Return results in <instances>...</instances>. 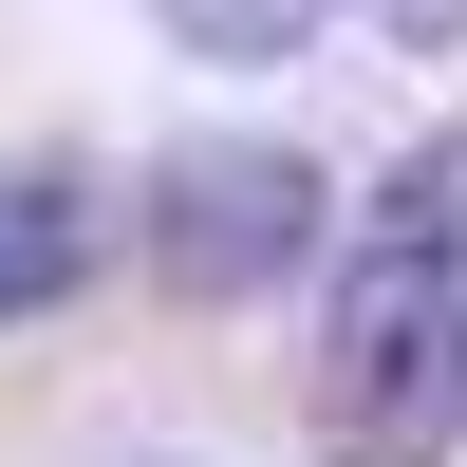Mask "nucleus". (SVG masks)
Returning <instances> with one entry per match:
<instances>
[{"mask_svg": "<svg viewBox=\"0 0 467 467\" xmlns=\"http://www.w3.org/2000/svg\"><path fill=\"white\" fill-rule=\"evenodd\" d=\"M318 449L337 467H449L467 449V262L356 244L318 318Z\"/></svg>", "mask_w": 467, "mask_h": 467, "instance_id": "f257e3e1", "label": "nucleus"}, {"mask_svg": "<svg viewBox=\"0 0 467 467\" xmlns=\"http://www.w3.org/2000/svg\"><path fill=\"white\" fill-rule=\"evenodd\" d=\"M150 262H169L187 299H262V281H299L318 262V169L299 150H169L150 169Z\"/></svg>", "mask_w": 467, "mask_h": 467, "instance_id": "f03ea898", "label": "nucleus"}, {"mask_svg": "<svg viewBox=\"0 0 467 467\" xmlns=\"http://www.w3.org/2000/svg\"><path fill=\"white\" fill-rule=\"evenodd\" d=\"M75 244H94L75 187H57V169H0V318H37V299L75 281Z\"/></svg>", "mask_w": 467, "mask_h": 467, "instance_id": "7ed1b4c3", "label": "nucleus"}, {"mask_svg": "<svg viewBox=\"0 0 467 467\" xmlns=\"http://www.w3.org/2000/svg\"><path fill=\"white\" fill-rule=\"evenodd\" d=\"M150 19H169L187 57H224V75H262V57H299V37L337 19V0H150Z\"/></svg>", "mask_w": 467, "mask_h": 467, "instance_id": "20e7f679", "label": "nucleus"}, {"mask_svg": "<svg viewBox=\"0 0 467 467\" xmlns=\"http://www.w3.org/2000/svg\"><path fill=\"white\" fill-rule=\"evenodd\" d=\"M374 244H411V262H467V131H449V150H411V169L374 187Z\"/></svg>", "mask_w": 467, "mask_h": 467, "instance_id": "39448f33", "label": "nucleus"}, {"mask_svg": "<svg viewBox=\"0 0 467 467\" xmlns=\"http://www.w3.org/2000/svg\"><path fill=\"white\" fill-rule=\"evenodd\" d=\"M374 19H393V37H467V0H374Z\"/></svg>", "mask_w": 467, "mask_h": 467, "instance_id": "423d86ee", "label": "nucleus"}, {"mask_svg": "<svg viewBox=\"0 0 467 467\" xmlns=\"http://www.w3.org/2000/svg\"><path fill=\"white\" fill-rule=\"evenodd\" d=\"M150 467H169V449H150Z\"/></svg>", "mask_w": 467, "mask_h": 467, "instance_id": "0eeeda50", "label": "nucleus"}]
</instances>
